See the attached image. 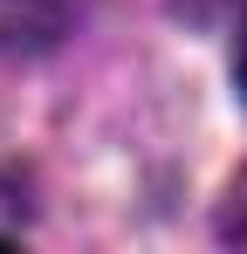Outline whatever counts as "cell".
Returning a JSON list of instances; mask_svg holds the SVG:
<instances>
[{
    "instance_id": "6da1fadb",
    "label": "cell",
    "mask_w": 247,
    "mask_h": 254,
    "mask_svg": "<svg viewBox=\"0 0 247 254\" xmlns=\"http://www.w3.org/2000/svg\"><path fill=\"white\" fill-rule=\"evenodd\" d=\"M69 35V0H0V48H55Z\"/></svg>"
},
{
    "instance_id": "3957f363",
    "label": "cell",
    "mask_w": 247,
    "mask_h": 254,
    "mask_svg": "<svg viewBox=\"0 0 247 254\" xmlns=\"http://www.w3.org/2000/svg\"><path fill=\"white\" fill-rule=\"evenodd\" d=\"M241 89H247V48H241Z\"/></svg>"
},
{
    "instance_id": "7a4b0ae2",
    "label": "cell",
    "mask_w": 247,
    "mask_h": 254,
    "mask_svg": "<svg viewBox=\"0 0 247 254\" xmlns=\"http://www.w3.org/2000/svg\"><path fill=\"white\" fill-rule=\"evenodd\" d=\"M220 234L247 248V172L234 179V192H227V206H220Z\"/></svg>"
}]
</instances>
